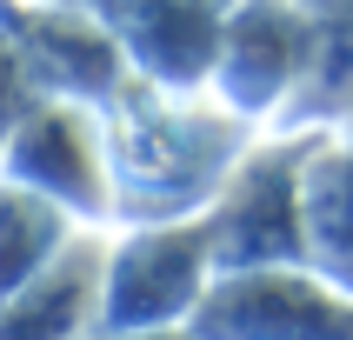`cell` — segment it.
<instances>
[{
    "label": "cell",
    "instance_id": "obj_7",
    "mask_svg": "<svg viewBox=\"0 0 353 340\" xmlns=\"http://www.w3.org/2000/svg\"><path fill=\"white\" fill-rule=\"evenodd\" d=\"M67 247V214L34 187H0V294H14L27 274Z\"/></svg>",
    "mask_w": 353,
    "mask_h": 340
},
{
    "label": "cell",
    "instance_id": "obj_5",
    "mask_svg": "<svg viewBox=\"0 0 353 340\" xmlns=\"http://www.w3.org/2000/svg\"><path fill=\"white\" fill-rule=\"evenodd\" d=\"M20 187L47 194L54 207H107L114 200V174H107V147L74 107H40L20 120L14 147H7Z\"/></svg>",
    "mask_w": 353,
    "mask_h": 340
},
{
    "label": "cell",
    "instance_id": "obj_2",
    "mask_svg": "<svg viewBox=\"0 0 353 340\" xmlns=\"http://www.w3.org/2000/svg\"><path fill=\"white\" fill-rule=\"evenodd\" d=\"M207 227V254L214 274L240 267H294L307 254V227H300V154H254L220 180Z\"/></svg>",
    "mask_w": 353,
    "mask_h": 340
},
{
    "label": "cell",
    "instance_id": "obj_3",
    "mask_svg": "<svg viewBox=\"0 0 353 340\" xmlns=\"http://www.w3.org/2000/svg\"><path fill=\"white\" fill-rule=\"evenodd\" d=\"M194 340H353V307L287 267H240L200 294Z\"/></svg>",
    "mask_w": 353,
    "mask_h": 340
},
{
    "label": "cell",
    "instance_id": "obj_1",
    "mask_svg": "<svg viewBox=\"0 0 353 340\" xmlns=\"http://www.w3.org/2000/svg\"><path fill=\"white\" fill-rule=\"evenodd\" d=\"M214 280V254H207V227H140L120 254L100 267V320L107 334H154L174 327L180 314H194L200 294Z\"/></svg>",
    "mask_w": 353,
    "mask_h": 340
},
{
    "label": "cell",
    "instance_id": "obj_4",
    "mask_svg": "<svg viewBox=\"0 0 353 340\" xmlns=\"http://www.w3.org/2000/svg\"><path fill=\"white\" fill-rule=\"evenodd\" d=\"M307 67H314V20L294 0H234L220 20L207 80L234 114H267Z\"/></svg>",
    "mask_w": 353,
    "mask_h": 340
},
{
    "label": "cell",
    "instance_id": "obj_6",
    "mask_svg": "<svg viewBox=\"0 0 353 340\" xmlns=\"http://www.w3.org/2000/svg\"><path fill=\"white\" fill-rule=\"evenodd\" d=\"M100 247H60L40 274H27L14 294H0V340H74L100 307Z\"/></svg>",
    "mask_w": 353,
    "mask_h": 340
},
{
    "label": "cell",
    "instance_id": "obj_8",
    "mask_svg": "<svg viewBox=\"0 0 353 340\" xmlns=\"http://www.w3.org/2000/svg\"><path fill=\"white\" fill-rule=\"evenodd\" d=\"M114 340H194V334H167V327H154V334H114Z\"/></svg>",
    "mask_w": 353,
    "mask_h": 340
}]
</instances>
